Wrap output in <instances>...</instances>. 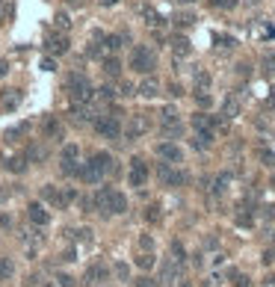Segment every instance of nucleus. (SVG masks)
<instances>
[{
  "label": "nucleus",
  "instance_id": "38",
  "mask_svg": "<svg viewBox=\"0 0 275 287\" xmlns=\"http://www.w3.org/2000/svg\"><path fill=\"white\" fill-rule=\"evenodd\" d=\"M77 154H80L77 145H65V148H62V160H77Z\"/></svg>",
  "mask_w": 275,
  "mask_h": 287
},
{
  "label": "nucleus",
  "instance_id": "53",
  "mask_svg": "<svg viewBox=\"0 0 275 287\" xmlns=\"http://www.w3.org/2000/svg\"><path fill=\"white\" fill-rule=\"evenodd\" d=\"M6 74H9V63H6V60H0V77H6Z\"/></svg>",
  "mask_w": 275,
  "mask_h": 287
},
{
  "label": "nucleus",
  "instance_id": "2",
  "mask_svg": "<svg viewBox=\"0 0 275 287\" xmlns=\"http://www.w3.org/2000/svg\"><path fill=\"white\" fill-rule=\"evenodd\" d=\"M65 92H68V98H71V104H92V101H95L92 80L86 77V74H80V71L68 74V80H65Z\"/></svg>",
  "mask_w": 275,
  "mask_h": 287
},
{
  "label": "nucleus",
  "instance_id": "3",
  "mask_svg": "<svg viewBox=\"0 0 275 287\" xmlns=\"http://www.w3.org/2000/svg\"><path fill=\"white\" fill-rule=\"evenodd\" d=\"M130 68L136 74H151L154 68H157V57H154V51L148 45H136L130 51Z\"/></svg>",
  "mask_w": 275,
  "mask_h": 287
},
{
  "label": "nucleus",
  "instance_id": "55",
  "mask_svg": "<svg viewBox=\"0 0 275 287\" xmlns=\"http://www.w3.org/2000/svg\"><path fill=\"white\" fill-rule=\"evenodd\" d=\"M119 0H101V6H116Z\"/></svg>",
  "mask_w": 275,
  "mask_h": 287
},
{
  "label": "nucleus",
  "instance_id": "29",
  "mask_svg": "<svg viewBox=\"0 0 275 287\" xmlns=\"http://www.w3.org/2000/svg\"><path fill=\"white\" fill-rule=\"evenodd\" d=\"M234 222L240 225V228H251V225H254V216H251V210H248V207H240V210H237V216H234Z\"/></svg>",
  "mask_w": 275,
  "mask_h": 287
},
{
  "label": "nucleus",
  "instance_id": "17",
  "mask_svg": "<svg viewBox=\"0 0 275 287\" xmlns=\"http://www.w3.org/2000/svg\"><path fill=\"white\" fill-rule=\"evenodd\" d=\"M42 133H45V139H60L62 136V122L57 116H45V119H42Z\"/></svg>",
  "mask_w": 275,
  "mask_h": 287
},
{
  "label": "nucleus",
  "instance_id": "4",
  "mask_svg": "<svg viewBox=\"0 0 275 287\" xmlns=\"http://www.w3.org/2000/svg\"><path fill=\"white\" fill-rule=\"evenodd\" d=\"M92 128L98 130L101 136L107 139H119L122 136V122H119V113H101L92 119Z\"/></svg>",
  "mask_w": 275,
  "mask_h": 287
},
{
  "label": "nucleus",
  "instance_id": "11",
  "mask_svg": "<svg viewBox=\"0 0 275 287\" xmlns=\"http://www.w3.org/2000/svg\"><path fill=\"white\" fill-rule=\"evenodd\" d=\"M45 51L51 54V57H62V54H68V36L62 30L51 33L48 39H45Z\"/></svg>",
  "mask_w": 275,
  "mask_h": 287
},
{
  "label": "nucleus",
  "instance_id": "27",
  "mask_svg": "<svg viewBox=\"0 0 275 287\" xmlns=\"http://www.w3.org/2000/svg\"><path fill=\"white\" fill-rule=\"evenodd\" d=\"M104 74H107V77H119V74H122L119 57H107V60H104Z\"/></svg>",
  "mask_w": 275,
  "mask_h": 287
},
{
  "label": "nucleus",
  "instance_id": "1",
  "mask_svg": "<svg viewBox=\"0 0 275 287\" xmlns=\"http://www.w3.org/2000/svg\"><path fill=\"white\" fill-rule=\"evenodd\" d=\"M95 210H101L104 216H113V213H127V198L124 192H116L113 187H101L95 192Z\"/></svg>",
  "mask_w": 275,
  "mask_h": 287
},
{
  "label": "nucleus",
  "instance_id": "5",
  "mask_svg": "<svg viewBox=\"0 0 275 287\" xmlns=\"http://www.w3.org/2000/svg\"><path fill=\"white\" fill-rule=\"evenodd\" d=\"M39 195H42V201H48L51 207H68L74 198H77V192L74 190H60V187H54V184H45L42 190H39Z\"/></svg>",
  "mask_w": 275,
  "mask_h": 287
},
{
  "label": "nucleus",
  "instance_id": "12",
  "mask_svg": "<svg viewBox=\"0 0 275 287\" xmlns=\"http://www.w3.org/2000/svg\"><path fill=\"white\" fill-rule=\"evenodd\" d=\"M160 125H163V133H181V119H178V110L175 107H166L160 113Z\"/></svg>",
  "mask_w": 275,
  "mask_h": 287
},
{
  "label": "nucleus",
  "instance_id": "14",
  "mask_svg": "<svg viewBox=\"0 0 275 287\" xmlns=\"http://www.w3.org/2000/svg\"><path fill=\"white\" fill-rule=\"evenodd\" d=\"M157 154H160L163 163H181L183 160V151L175 142H160V145H157Z\"/></svg>",
  "mask_w": 275,
  "mask_h": 287
},
{
  "label": "nucleus",
  "instance_id": "58",
  "mask_svg": "<svg viewBox=\"0 0 275 287\" xmlns=\"http://www.w3.org/2000/svg\"><path fill=\"white\" fill-rule=\"evenodd\" d=\"M272 255H275V249H272Z\"/></svg>",
  "mask_w": 275,
  "mask_h": 287
},
{
  "label": "nucleus",
  "instance_id": "20",
  "mask_svg": "<svg viewBox=\"0 0 275 287\" xmlns=\"http://www.w3.org/2000/svg\"><path fill=\"white\" fill-rule=\"evenodd\" d=\"M136 95H142V98H154V95H160V83L154 80V77H145L139 86H136Z\"/></svg>",
  "mask_w": 275,
  "mask_h": 287
},
{
  "label": "nucleus",
  "instance_id": "40",
  "mask_svg": "<svg viewBox=\"0 0 275 287\" xmlns=\"http://www.w3.org/2000/svg\"><path fill=\"white\" fill-rule=\"evenodd\" d=\"M234 287H251V278L243 272H234Z\"/></svg>",
  "mask_w": 275,
  "mask_h": 287
},
{
  "label": "nucleus",
  "instance_id": "52",
  "mask_svg": "<svg viewBox=\"0 0 275 287\" xmlns=\"http://www.w3.org/2000/svg\"><path fill=\"white\" fill-rule=\"evenodd\" d=\"M260 287H275V275H266V278L260 281Z\"/></svg>",
  "mask_w": 275,
  "mask_h": 287
},
{
  "label": "nucleus",
  "instance_id": "43",
  "mask_svg": "<svg viewBox=\"0 0 275 287\" xmlns=\"http://www.w3.org/2000/svg\"><path fill=\"white\" fill-rule=\"evenodd\" d=\"M57 284H60V287H74V278H71V275H65V272H60V275H57Z\"/></svg>",
  "mask_w": 275,
  "mask_h": 287
},
{
  "label": "nucleus",
  "instance_id": "7",
  "mask_svg": "<svg viewBox=\"0 0 275 287\" xmlns=\"http://www.w3.org/2000/svg\"><path fill=\"white\" fill-rule=\"evenodd\" d=\"M148 130H151V119H148L145 113H133L130 122H127V128H124V136H127V139H139V136H145Z\"/></svg>",
  "mask_w": 275,
  "mask_h": 287
},
{
  "label": "nucleus",
  "instance_id": "49",
  "mask_svg": "<svg viewBox=\"0 0 275 287\" xmlns=\"http://www.w3.org/2000/svg\"><path fill=\"white\" fill-rule=\"evenodd\" d=\"M139 246H142L145 252H151V249H154V240H151V237H139Z\"/></svg>",
  "mask_w": 275,
  "mask_h": 287
},
{
  "label": "nucleus",
  "instance_id": "46",
  "mask_svg": "<svg viewBox=\"0 0 275 287\" xmlns=\"http://www.w3.org/2000/svg\"><path fill=\"white\" fill-rule=\"evenodd\" d=\"M116 95H119V92H113V86H104V89L98 92V98H104V101H113Z\"/></svg>",
  "mask_w": 275,
  "mask_h": 287
},
{
  "label": "nucleus",
  "instance_id": "30",
  "mask_svg": "<svg viewBox=\"0 0 275 287\" xmlns=\"http://www.w3.org/2000/svg\"><path fill=\"white\" fill-rule=\"evenodd\" d=\"M192 83H195V89H207V86H210V74H207L204 68H195V74H192Z\"/></svg>",
  "mask_w": 275,
  "mask_h": 287
},
{
  "label": "nucleus",
  "instance_id": "6",
  "mask_svg": "<svg viewBox=\"0 0 275 287\" xmlns=\"http://www.w3.org/2000/svg\"><path fill=\"white\" fill-rule=\"evenodd\" d=\"M157 178L163 187H183L186 184V175L175 169V163H160L157 166Z\"/></svg>",
  "mask_w": 275,
  "mask_h": 287
},
{
  "label": "nucleus",
  "instance_id": "15",
  "mask_svg": "<svg viewBox=\"0 0 275 287\" xmlns=\"http://www.w3.org/2000/svg\"><path fill=\"white\" fill-rule=\"evenodd\" d=\"M110 278V269L104 266V263H92L89 269H86V275H83V284H101V281H107Z\"/></svg>",
  "mask_w": 275,
  "mask_h": 287
},
{
  "label": "nucleus",
  "instance_id": "16",
  "mask_svg": "<svg viewBox=\"0 0 275 287\" xmlns=\"http://www.w3.org/2000/svg\"><path fill=\"white\" fill-rule=\"evenodd\" d=\"M27 216H30V222L36 228H45V225L51 222V213L45 210V204H39V201H33L30 207H27Z\"/></svg>",
  "mask_w": 275,
  "mask_h": 287
},
{
  "label": "nucleus",
  "instance_id": "22",
  "mask_svg": "<svg viewBox=\"0 0 275 287\" xmlns=\"http://www.w3.org/2000/svg\"><path fill=\"white\" fill-rule=\"evenodd\" d=\"M189 39H183V36H178V39H172V54L178 57V60H183V57H189Z\"/></svg>",
  "mask_w": 275,
  "mask_h": 287
},
{
  "label": "nucleus",
  "instance_id": "56",
  "mask_svg": "<svg viewBox=\"0 0 275 287\" xmlns=\"http://www.w3.org/2000/svg\"><path fill=\"white\" fill-rule=\"evenodd\" d=\"M42 287H57V284H54V281H45V284H42Z\"/></svg>",
  "mask_w": 275,
  "mask_h": 287
},
{
  "label": "nucleus",
  "instance_id": "34",
  "mask_svg": "<svg viewBox=\"0 0 275 287\" xmlns=\"http://www.w3.org/2000/svg\"><path fill=\"white\" fill-rule=\"evenodd\" d=\"M175 24H178V27H189V24H195V15H192V12H178V15H175Z\"/></svg>",
  "mask_w": 275,
  "mask_h": 287
},
{
  "label": "nucleus",
  "instance_id": "9",
  "mask_svg": "<svg viewBox=\"0 0 275 287\" xmlns=\"http://www.w3.org/2000/svg\"><path fill=\"white\" fill-rule=\"evenodd\" d=\"M127 181H130V187H145V181H148V163L142 157H133L130 160V175H127Z\"/></svg>",
  "mask_w": 275,
  "mask_h": 287
},
{
  "label": "nucleus",
  "instance_id": "44",
  "mask_svg": "<svg viewBox=\"0 0 275 287\" xmlns=\"http://www.w3.org/2000/svg\"><path fill=\"white\" fill-rule=\"evenodd\" d=\"M133 284H136V287H157V281H154V278H148V275H139Z\"/></svg>",
  "mask_w": 275,
  "mask_h": 287
},
{
  "label": "nucleus",
  "instance_id": "50",
  "mask_svg": "<svg viewBox=\"0 0 275 287\" xmlns=\"http://www.w3.org/2000/svg\"><path fill=\"white\" fill-rule=\"evenodd\" d=\"M263 65H266V68H269V71H275V54H272V51H269V54H266V57H263Z\"/></svg>",
  "mask_w": 275,
  "mask_h": 287
},
{
  "label": "nucleus",
  "instance_id": "8",
  "mask_svg": "<svg viewBox=\"0 0 275 287\" xmlns=\"http://www.w3.org/2000/svg\"><path fill=\"white\" fill-rule=\"evenodd\" d=\"M192 128H195V133H216V128H225V119H216V116H207V113H195Z\"/></svg>",
  "mask_w": 275,
  "mask_h": 287
},
{
  "label": "nucleus",
  "instance_id": "54",
  "mask_svg": "<svg viewBox=\"0 0 275 287\" xmlns=\"http://www.w3.org/2000/svg\"><path fill=\"white\" fill-rule=\"evenodd\" d=\"M62 260H77V255H74V249H68V252H62Z\"/></svg>",
  "mask_w": 275,
  "mask_h": 287
},
{
  "label": "nucleus",
  "instance_id": "19",
  "mask_svg": "<svg viewBox=\"0 0 275 287\" xmlns=\"http://www.w3.org/2000/svg\"><path fill=\"white\" fill-rule=\"evenodd\" d=\"M77 178H80V181H86V184H101V178H104V175H101V172H98L92 163H80V172H77Z\"/></svg>",
  "mask_w": 275,
  "mask_h": 287
},
{
  "label": "nucleus",
  "instance_id": "57",
  "mask_svg": "<svg viewBox=\"0 0 275 287\" xmlns=\"http://www.w3.org/2000/svg\"><path fill=\"white\" fill-rule=\"evenodd\" d=\"M248 3H257V0H248Z\"/></svg>",
  "mask_w": 275,
  "mask_h": 287
},
{
  "label": "nucleus",
  "instance_id": "10",
  "mask_svg": "<svg viewBox=\"0 0 275 287\" xmlns=\"http://www.w3.org/2000/svg\"><path fill=\"white\" fill-rule=\"evenodd\" d=\"M89 163L101 172V175H116V172H119V163H116V157H113L110 151H95Z\"/></svg>",
  "mask_w": 275,
  "mask_h": 287
},
{
  "label": "nucleus",
  "instance_id": "18",
  "mask_svg": "<svg viewBox=\"0 0 275 287\" xmlns=\"http://www.w3.org/2000/svg\"><path fill=\"white\" fill-rule=\"evenodd\" d=\"M27 166H30V160L24 157V154H21V157H6V163H3V169L12 172V175H24Z\"/></svg>",
  "mask_w": 275,
  "mask_h": 287
},
{
  "label": "nucleus",
  "instance_id": "37",
  "mask_svg": "<svg viewBox=\"0 0 275 287\" xmlns=\"http://www.w3.org/2000/svg\"><path fill=\"white\" fill-rule=\"evenodd\" d=\"M195 101H198V107H210L213 104V98L207 95V89H195Z\"/></svg>",
  "mask_w": 275,
  "mask_h": 287
},
{
  "label": "nucleus",
  "instance_id": "33",
  "mask_svg": "<svg viewBox=\"0 0 275 287\" xmlns=\"http://www.w3.org/2000/svg\"><path fill=\"white\" fill-rule=\"evenodd\" d=\"M65 237H77L83 243H92V231L89 228H77V231H65Z\"/></svg>",
  "mask_w": 275,
  "mask_h": 287
},
{
  "label": "nucleus",
  "instance_id": "24",
  "mask_svg": "<svg viewBox=\"0 0 275 287\" xmlns=\"http://www.w3.org/2000/svg\"><path fill=\"white\" fill-rule=\"evenodd\" d=\"M21 240H24L27 252H30V255H36V249H39V243L45 240V234H39V231H30V234H21Z\"/></svg>",
  "mask_w": 275,
  "mask_h": 287
},
{
  "label": "nucleus",
  "instance_id": "25",
  "mask_svg": "<svg viewBox=\"0 0 275 287\" xmlns=\"http://www.w3.org/2000/svg\"><path fill=\"white\" fill-rule=\"evenodd\" d=\"M139 15L145 18L148 27H160V24H163V18L157 15V9H151V6H139Z\"/></svg>",
  "mask_w": 275,
  "mask_h": 287
},
{
  "label": "nucleus",
  "instance_id": "23",
  "mask_svg": "<svg viewBox=\"0 0 275 287\" xmlns=\"http://www.w3.org/2000/svg\"><path fill=\"white\" fill-rule=\"evenodd\" d=\"M24 157L30 160V163H42V160L48 157V148H42L39 142H30V145H27V154H24Z\"/></svg>",
  "mask_w": 275,
  "mask_h": 287
},
{
  "label": "nucleus",
  "instance_id": "21",
  "mask_svg": "<svg viewBox=\"0 0 275 287\" xmlns=\"http://www.w3.org/2000/svg\"><path fill=\"white\" fill-rule=\"evenodd\" d=\"M237 113H240V98H237V95H228V98H225V107H222V119L228 122V119H234Z\"/></svg>",
  "mask_w": 275,
  "mask_h": 287
},
{
  "label": "nucleus",
  "instance_id": "48",
  "mask_svg": "<svg viewBox=\"0 0 275 287\" xmlns=\"http://www.w3.org/2000/svg\"><path fill=\"white\" fill-rule=\"evenodd\" d=\"M15 192H18V187H12V184H6V187L0 190V201H3V198H9V195H15Z\"/></svg>",
  "mask_w": 275,
  "mask_h": 287
},
{
  "label": "nucleus",
  "instance_id": "28",
  "mask_svg": "<svg viewBox=\"0 0 275 287\" xmlns=\"http://www.w3.org/2000/svg\"><path fill=\"white\" fill-rule=\"evenodd\" d=\"M15 275V260L12 257H0V281H9Z\"/></svg>",
  "mask_w": 275,
  "mask_h": 287
},
{
  "label": "nucleus",
  "instance_id": "36",
  "mask_svg": "<svg viewBox=\"0 0 275 287\" xmlns=\"http://www.w3.org/2000/svg\"><path fill=\"white\" fill-rule=\"evenodd\" d=\"M257 157H260V163H263V166H269V169L275 166V154L269 151V148H260V151H257Z\"/></svg>",
  "mask_w": 275,
  "mask_h": 287
},
{
  "label": "nucleus",
  "instance_id": "45",
  "mask_svg": "<svg viewBox=\"0 0 275 287\" xmlns=\"http://www.w3.org/2000/svg\"><path fill=\"white\" fill-rule=\"evenodd\" d=\"M216 45H222V48H234L237 42H234L231 36H216Z\"/></svg>",
  "mask_w": 275,
  "mask_h": 287
},
{
  "label": "nucleus",
  "instance_id": "39",
  "mask_svg": "<svg viewBox=\"0 0 275 287\" xmlns=\"http://www.w3.org/2000/svg\"><path fill=\"white\" fill-rule=\"evenodd\" d=\"M116 278H122V281L130 278V266L127 263H116Z\"/></svg>",
  "mask_w": 275,
  "mask_h": 287
},
{
  "label": "nucleus",
  "instance_id": "32",
  "mask_svg": "<svg viewBox=\"0 0 275 287\" xmlns=\"http://www.w3.org/2000/svg\"><path fill=\"white\" fill-rule=\"evenodd\" d=\"M228 184H231V175H228V172H222V175L213 181V192H216V195H225Z\"/></svg>",
  "mask_w": 275,
  "mask_h": 287
},
{
  "label": "nucleus",
  "instance_id": "51",
  "mask_svg": "<svg viewBox=\"0 0 275 287\" xmlns=\"http://www.w3.org/2000/svg\"><path fill=\"white\" fill-rule=\"evenodd\" d=\"M42 68H45V71H57V65H54V60H42Z\"/></svg>",
  "mask_w": 275,
  "mask_h": 287
},
{
  "label": "nucleus",
  "instance_id": "31",
  "mask_svg": "<svg viewBox=\"0 0 275 287\" xmlns=\"http://www.w3.org/2000/svg\"><path fill=\"white\" fill-rule=\"evenodd\" d=\"M145 219H148V222H163V207H160V204H148V207H145Z\"/></svg>",
  "mask_w": 275,
  "mask_h": 287
},
{
  "label": "nucleus",
  "instance_id": "35",
  "mask_svg": "<svg viewBox=\"0 0 275 287\" xmlns=\"http://www.w3.org/2000/svg\"><path fill=\"white\" fill-rule=\"evenodd\" d=\"M136 266H139V269H151V266H154V255H151V252H142V255L136 257Z\"/></svg>",
  "mask_w": 275,
  "mask_h": 287
},
{
  "label": "nucleus",
  "instance_id": "26",
  "mask_svg": "<svg viewBox=\"0 0 275 287\" xmlns=\"http://www.w3.org/2000/svg\"><path fill=\"white\" fill-rule=\"evenodd\" d=\"M213 136H216V133H195V136H192V148L207 151V148L213 145Z\"/></svg>",
  "mask_w": 275,
  "mask_h": 287
},
{
  "label": "nucleus",
  "instance_id": "41",
  "mask_svg": "<svg viewBox=\"0 0 275 287\" xmlns=\"http://www.w3.org/2000/svg\"><path fill=\"white\" fill-rule=\"evenodd\" d=\"M119 89H122V92H119V95H122V98H130V95H136V86H133V83H122Z\"/></svg>",
  "mask_w": 275,
  "mask_h": 287
},
{
  "label": "nucleus",
  "instance_id": "13",
  "mask_svg": "<svg viewBox=\"0 0 275 287\" xmlns=\"http://www.w3.org/2000/svg\"><path fill=\"white\" fill-rule=\"evenodd\" d=\"M21 98H24L21 89H3V92H0V110H3V113H15V110L21 107Z\"/></svg>",
  "mask_w": 275,
  "mask_h": 287
},
{
  "label": "nucleus",
  "instance_id": "47",
  "mask_svg": "<svg viewBox=\"0 0 275 287\" xmlns=\"http://www.w3.org/2000/svg\"><path fill=\"white\" fill-rule=\"evenodd\" d=\"M57 27H60V30L71 27V21H68V15H65V12H60V15H57Z\"/></svg>",
  "mask_w": 275,
  "mask_h": 287
},
{
  "label": "nucleus",
  "instance_id": "42",
  "mask_svg": "<svg viewBox=\"0 0 275 287\" xmlns=\"http://www.w3.org/2000/svg\"><path fill=\"white\" fill-rule=\"evenodd\" d=\"M210 3H213V6H219V9H234L240 0H210Z\"/></svg>",
  "mask_w": 275,
  "mask_h": 287
}]
</instances>
